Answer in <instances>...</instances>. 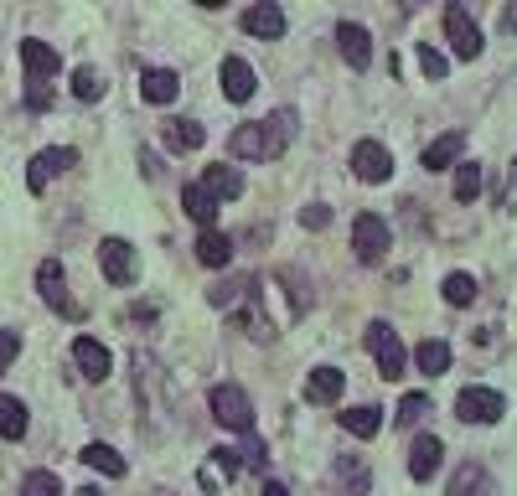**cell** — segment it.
I'll list each match as a JSON object with an SVG mask.
<instances>
[{
  "label": "cell",
  "mask_w": 517,
  "mask_h": 496,
  "mask_svg": "<svg viewBox=\"0 0 517 496\" xmlns=\"http://www.w3.org/2000/svg\"><path fill=\"white\" fill-rule=\"evenodd\" d=\"M207 409H212V419H218L223 429H233V434H254V403H249V393H243L238 383H218L207 393Z\"/></svg>",
  "instance_id": "cell-1"
},
{
  "label": "cell",
  "mask_w": 517,
  "mask_h": 496,
  "mask_svg": "<svg viewBox=\"0 0 517 496\" xmlns=\"http://www.w3.org/2000/svg\"><path fill=\"white\" fill-rule=\"evenodd\" d=\"M368 352L378 357V372H383V378H404L409 352H404L399 331H393L388 321H373V326H368Z\"/></svg>",
  "instance_id": "cell-2"
},
{
  "label": "cell",
  "mask_w": 517,
  "mask_h": 496,
  "mask_svg": "<svg viewBox=\"0 0 517 496\" xmlns=\"http://www.w3.org/2000/svg\"><path fill=\"white\" fill-rule=\"evenodd\" d=\"M445 37H450V52L461 57V62H476L481 57V26L471 21V11L466 6H445Z\"/></svg>",
  "instance_id": "cell-3"
},
{
  "label": "cell",
  "mask_w": 517,
  "mask_h": 496,
  "mask_svg": "<svg viewBox=\"0 0 517 496\" xmlns=\"http://www.w3.org/2000/svg\"><path fill=\"white\" fill-rule=\"evenodd\" d=\"M455 414H461L466 424H497L507 414V398L497 388H461V398H455Z\"/></svg>",
  "instance_id": "cell-4"
},
{
  "label": "cell",
  "mask_w": 517,
  "mask_h": 496,
  "mask_svg": "<svg viewBox=\"0 0 517 496\" xmlns=\"http://www.w3.org/2000/svg\"><path fill=\"white\" fill-rule=\"evenodd\" d=\"M352 254L362 264H378L388 254V223H383L378 212H362L357 223H352Z\"/></svg>",
  "instance_id": "cell-5"
},
{
  "label": "cell",
  "mask_w": 517,
  "mask_h": 496,
  "mask_svg": "<svg viewBox=\"0 0 517 496\" xmlns=\"http://www.w3.org/2000/svg\"><path fill=\"white\" fill-rule=\"evenodd\" d=\"M352 176L368 181V186L388 181V176H393V155H388V145H378V140H357V145H352Z\"/></svg>",
  "instance_id": "cell-6"
},
{
  "label": "cell",
  "mask_w": 517,
  "mask_h": 496,
  "mask_svg": "<svg viewBox=\"0 0 517 496\" xmlns=\"http://www.w3.org/2000/svg\"><path fill=\"white\" fill-rule=\"evenodd\" d=\"M68 166H78V150H73V145L37 150V155H32V166H26V186H32V192H42V186H47L52 176H63Z\"/></svg>",
  "instance_id": "cell-7"
},
{
  "label": "cell",
  "mask_w": 517,
  "mask_h": 496,
  "mask_svg": "<svg viewBox=\"0 0 517 496\" xmlns=\"http://www.w3.org/2000/svg\"><path fill=\"white\" fill-rule=\"evenodd\" d=\"M99 269L109 285H135V248L125 238H104L99 243Z\"/></svg>",
  "instance_id": "cell-8"
},
{
  "label": "cell",
  "mask_w": 517,
  "mask_h": 496,
  "mask_svg": "<svg viewBox=\"0 0 517 496\" xmlns=\"http://www.w3.org/2000/svg\"><path fill=\"white\" fill-rule=\"evenodd\" d=\"M73 362H78V372L88 383H104L109 378V367H114V357H109V347L99 336H78L73 341Z\"/></svg>",
  "instance_id": "cell-9"
},
{
  "label": "cell",
  "mask_w": 517,
  "mask_h": 496,
  "mask_svg": "<svg viewBox=\"0 0 517 496\" xmlns=\"http://www.w3.org/2000/svg\"><path fill=\"white\" fill-rule=\"evenodd\" d=\"M37 290H42V300H47L52 310H68V316H78V305L68 300L63 264H57V259H42V264H37Z\"/></svg>",
  "instance_id": "cell-10"
},
{
  "label": "cell",
  "mask_w": 517,
  "mask_h": 496,
  "mask_svg": "<svg viewBox=\"0 0 517 496\" xmlns=\"http://www.w3.org/2000/svg\"><path fill=\"white\" fill-rule=\"evenodd\" d=\"M243 31H249V37L275 42V37H285V11L275 6V0H259V6L243 11Z\"/></svg>",
  "instance_id": "cell-11"
},
{
  "label": "cell",
  "mask_w": 517,
  "mask_h": 496,
  "mask_svg": "<svg viewBox=\"0 0 517 496\" xmlns=\"http://www.w3.org/2000/svg\"><path fill=\"white\" fill-rule=\"evenodd\" d=\"M197 186H202V192H207L212 202H218V207H223V202L243 197V171H238V166H207V176H202Z\"/></svg>",
  "instance_id": "cell-12"
},
{
  "label": "cell",
  "mask_w": 517,
  "mask_h": 496,
  "mask_svg": "<svg viewBox=\"0 0 517 496\" xmlns=\"http://www.w3.org/2000/svg\"><path fill=\"white\" fill-rule=\"evenodd\" d=\"M176 93H181V78L171 68H145L140 73V99L145 104H176Z\"/></svg>",
  "instance_id": "cell-13"
},
{
  "label": "cell",
  "mask_w": 517,
  "mask_h": 496,
  "mask_svg": "<svg viewBox=\"0 0 517 496\" xmlns=\"http://www.w3.org/2000/svg\"><path fill=\"white\" fill-rule=\"evenodd\" d=\"M440 460H445V445L435 440V434H419L414 450H409V476H414V481H430V476L440 471Z\"/></svg>",
  "instance_id": "cell-14"
},
{
  "label": "cell",
  "mask_w": 517,
  "mask_h": 496,
  "mask_svg": "<svg viewBox=\"0 0 517 496\" xmlns=\"http://www.w3.org/2000/svg\"><path fill=\"white\" fill-rule=\"evenodd\" d=\"M337 42H342V57L352 62V68H368V62H373V37H368V26L342 21V26H337Z\"/></svg>",
  "instance_id": "cell-15"
},
{
  "label": "cell",
  "mask_w": 517,
  "mask_h": 496,
  "mask_svg": "<svg viewBox=\"0 0 517 496\" xmlns=\"http://www.w3.org/2000/svg\"><path fill=\"white\" fill-rule=\"evenodd\" d=\"M21 62H26V73H32V83H47L57 68H63V57H57L47 42H37V37L21 42Z\"/></svg>",
  "instance_id": "cell-16"
},
{
  "label": "cell",
  "mask_w": 517,
  "mask_h": 496,
  "mask_svg": "<svg viewBox=\"0 0 517 496\" xmlns=\"http://www.w3.org/2000/svg\"><path fill=\"white\" fill-rule=\"evenodd\" d=\"M218 78H223V93H228L233 104H249V99H254V68H249L243 57H228Z\"/></svg>",
  "instance_id": "cell-17"
},
{
  "label": "cell",
  "mask_w": 517,
  "mask_h": 496,
  "mask_svg": "<svg viewBox=\"0 0 517 496\" xmlns=\"http://www.w3.org/2000/svg\"><path fill=\"white\" fill-rule=\"evenodd\" d=\"M228 155H233V161H269V150H264V130H259V119H254V124H238V130L228 135Z\"/></svg>",
  "instance_id": "cell-18"
},
{
  "label": "cell",
  "mask_w": 517,
  "mask_h": 496,
  "mask_svg": "<svg viewBox=\"0 0 517 496\" xmlns=\"http://www.w3.org/2000/svg\"><path fill=\"white\" fill-rule=\"evenodd\" d=\"M461 155H466V135L450 130V135H440L430 150H424V171H450V166H461Z\"/></svg>",
  "instance_id": "cell-19"
},
{
  "label": "cell",
  "mask_w": 517,
  "mask_h": 496,
  "mask_svg": "<svg viewBox=\"0 0 517 496\" xmlns=\"http://www.w3.org/2000/svg\"><path fill=\"white\" fill-rule=\"evenodd\" d=\"M342 388H347V372L342 367H316L311 378H306V398L311 403H337Z\"/></svg>",
  "instance_id": "cell-20"
},
{
  "label": "cell",
  "mask_w": 517,
  "mask_h": 496,
  "mask_svg": "<svg viewBox=\"0 0 517 496\" xmlns=\"http://www.w3.org/2000/svg\"><path fill=\"white\" fill-rule=\"evenodd\" d=\"M259 130H264V150L280 155V150L295 140V109H275L269 119H259Z\"/></svg>",
  "instance_id": "cell-21"
},
{
  "label": "cell",
  "mask_w": 517,
  "mask_h": 496,
  "mask_svg": "<svg viewBox=\"0 0 517 496\" xmlns=\"http://www.w3.org/2000/svg\"><path fill=\"white\" fill-rule=\"evenodd\" d=\"M197 259H202L207 269H228V259H233V238L218 233V228H202V233H197Z\"/></svg>",
  "instance_id": "cell-22"
},
{
  "label": "cell",
  "mask_w": 517,
  "mask_h": 496,
  "mask_svg": "<svg viewBox=\"0 0 517 496\" xmlns=\"http://www.w3.org/2000/svg\"><path fill=\"white\" fill-rule=\"evenodd\" d=\"M83 465H88V471H99V476H109V481L125 476V455H119L114 445H88V450H83Z\"/></svg>",
  "instance_id": "cell-23"
},
{
  "label": "cell",
  "mask_w": 517,
  "mask_h": 496,
  "mask_svg": "<svg viewBox=\"0 0 517 496\" xmlns=\"http://www.w3.org/2000/svg\"><path fill=\"white\" fill-rule=\"evenodd\" d=\"M26 403L21 398H11V393H0V440H21L26 434Z\"/></svg>",
  "instance_id": "cell-24"
},
{
  "label": "cell",
  "mask_w": 517,
  "mask_h": 496,
  "mask_svg": "<svg viewBox=\"0 0 517 496\" xmlns=\"http://www.w3.org/2000/svg\"><path fill=\"white\" fill-rule=\"evenodd\" d=\"M414 362H419V372L440 378V372H450V347L440 336H430V341H419V347H414Z\"/></svg>",
  "instance_id": "cell-25"
},
{
  "label": "cell",
  "mask_w": 517,
  "mask_h": 496,
  "mask_svg": "<svg viewBox=\"0 0 517 496\" xmlns=\"http://www.w3.org/2000/svg\"><path fill=\"white\" fill-rule=\"evenodd\" d=\"M342 429L357 434V440H373V434L383 429V409H373V403H362V409H347V414H342Z\"/></svg>",
  "instance_id": "cell-26"
},
{
  "label": "cell",
  "mask_w": 517,
  "mask_h": 496,
  "mask_svg": "<svg viewBox=\"0 0 517 496\" xmlns=\"http://www.w3.org/2000/svg\"><path fill=\"white\" fill-rule=\"evenodd\" d=\"M202 140H207V130H202L197 119H171V124H166V145H171V150H197Z\"/></svg>",
  "instance_id": "cell-27"
},
{
  "label": "cell",
  "mask_w": 517,
  "mask_h": 496,
  "mask_svg": "<svg viewBox=\"0 0 517 496\" xmlns=\"http://www.w3.org/2000/svg\"><path fill=\"white\" fill-rule=\"evenodd\" d=\"M450 496H492V481H486L481 465H461L450 481Z\"/></svg>",
  "instance_id": "cell-28"
},
{
  "label": "cell",
  "mask_w": 517,
  "mask_h": 496,
  "mask_svg": "<svg viewBox=\"0 0 517 496\" xmlns=\"http://www.w3.org/2000/svg\"><path fill=\"white\" fill-rule=\"evenodd\" d=\"M181 207H187V217H197L202 228H212V217H218V202H212L202 186H187V192H181Z\"/></svg>",
  "instance_id": "cell-29"
},
{
  "label": "cell",
  "mask_w": 517,
  "mask_h": 496,
  "mask_svg": "<svg viewBox=\"0 0 517 496\" xmlns=\"http://www.w3.org/2000/svg\"><path fill=\"white\" fill-rule=\"evenodd\" d=\"M440 295L455 305V310H461V305H471L476 300V279L471 274H461V269H455V274H445V285H440Z\"/></svg>",
  "instance_id": "cell-30"
},
{
  "label": "cell",
  "mask_w": 517,
  "mask_h": 496,
  "mask_svg": "<svg viewBox=\"0 0 517 496\" xmlns=\"http://www.w3.org/2000/svg\"><path fill=\"white\" fill-rule=\"evenodd\" d=\"M476 192H481V166H476V161H461V166H455V197L476 202Z\"/></svg>",
  "instance_id": "cell-31"
},
{
  "label": "cell",
  "mask_w": 517,
  "mask_h": 496,
  "mask_svg": "<svg viewBox=\"0 0 517 496\" xmlns=\"http://www.w3.org/2000/svg\"><path fill=\"white\" fill-rule=\"evenodd\" d=\"M21 496H63V481H57L52 471H32L21 481Z\"/></svg>",
  "instance_id": "cell-32"
},
{
  "label": "cell",
  "mask_w": 517,
  "mask_h": 496,
  "mask_svg": "<svg viewBox=\"0 0 517 496\" xmlns=\"http://www.w3.org/2000/svg\"><path fill=\"white\" fill-rule=\"evenodd\" d=\"M419 68H424V78H430V83H440V78L450 73V57H445V52H435L430 42H424V47H419Z\"/></svg>",
  "instance_id": "cell-33"
},
{
  "label": "cell",
  "mask_w": 517,
  "mask_h": 496,
  "mask_svg": "<svg viewBox=\"0 0 517 496\" xmlns=\"http://www.w3.org/2000/svg\"><path fill=\"white\" fill-rule=\"evenodd\" d=\"M99 93H104V83H99V73H94V68H78V73H73V99L94 104Z\"/></svg>",
  "instance_id": "cell-34"
},
{
  "label": "cell",
  "mask_w": 517,
  "mask_h": 496,
  "mask_svg": "<svg viewBox=\"0 0 517 496\" xmlns=\"http://www.w3.org/2000/svg\"><path fill=\"white\" fill-rule=\"evenodd\" d=\"M424 414H430V398H424V393H404V403H399V414H393V424H419Z\"/></svg>",
  "instance_id": "cell-35"
},
{
  "label": "cell",
  "mask_w": 517,
  "mask_h": 496,
  "mask_svg": "<svg viewBox=\"0 0 517 496\" xmlns=\"http://www.w3.org/2000/svg\"><path fill=\"white\" fill-rule=\"evenodd\" d=\"M21 357V331H0V372Z\"/></svg>",
  "instance_id": "cell-36"
},
{
  "label": "cell",
  "mask_w": 517,
  "mask_h": 496,
  "mask_svg": "<svg viewBox=\"0 0 517 496\" xmlns=\"http://www.w3.org/2000/svg\"><path fill=\"white\" fill-rule=\"evenodd\" d=\"M331 223V212L321 207V202H311V207H300V228H326Z\"/></svg>",
  "instance_id": "cell-37"
},
{
  "label": "cell",
  "mask_w": 517,
  "mask_h": 496,
  "mask_svg": "<svg viewBox=\"0 0 517 496\" xmlns=\"http://www.w3.org/2000/svg\"><path fill=\"white\" fill-rule=\"evenodd\" d=\"M212 460H218V471L233 481L238 476V450H228V445H218V450H212Z\"/></svg>",
  "instance_id": "cell-38"
},
{
  "label": "cell",
  "mask_w": 517,
  "mask_h": 496,
  "mask_svg": "<svg viewBox=\"0 0 517 496\" xmlns=\"http://www.w3.org/2000/svg\"><path fill=\"white\" fill-rule=\"evenodd\" d=\"M243 455H249V465H254V471H264V465H269V455H264V445L254 440V434H249V450H243Z\"/></svg>",
  "instance_id": "cell-39"
},
{
  "label": "cell",
  "mask_w": 517,
  "mask_h": 496,
  "mask_svg": "<svg viewBox=\"0 0 517 496\" xmlns=\"http://www.w3.org/2000/svg\"><path fill=\"white\" fill-rule=\"evenodd\" d=\"M47 104H52V93L42 83H32V109H47Z\"/></svg>",
  "instance_id": "cell-40"
},
{
  "label": "cell",
  "mask_w": 517,
  "mask_h": 496,
  "mask_svg": "<svg viewBox=\"0 0 517 496\" xmlns=\"http://www.w3.org/2000/svg\"><path fill=\"white\" fill-rule=\"evenodd\" d=\"M264 496H290V486H280V481H264Z\"/></svg>",
  "instance_id": "cell-41"
},
{
  "label": "cell",
  "mask_w": 517,
  "mask_h": 496,
  "mask_svg": "<svg viewBox=\"0 0 517 496\" xmlns=\"http://www.w3.org/2000/svg\"><path fill=\"white\" fill-rule=\"evenodd\" d=\"M73 496H99V491H94V486H83V491H73Z\"/></svg>",
  "instance_id": "cell-42"
},
{
  "label": "cell",
  "mask_w": 517,
  "mask_h": 496,
  "mask_svg": "<svg viewBox=\"0 0 517 496\" xmlns=\"http://www.w3.org/2000/svg\"><path fill=\"white\" fill-rule=\"evenodd\" d=\"M507 181H512V186H517V161H512V171H507Z\"/></svg>",
  "instance_id": "cell-43"
}]
</instances>
